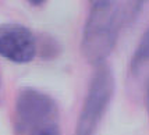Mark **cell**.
Here are the masks:
<instances>
[{
  "instance_id": "5",
  "label": "cell",
  "mask_w": 149,
  "mask_h": 135,
  "mask_svg": "<svg viewBox=\"0 0 149 135\" xmlns=\"http://www.w3.org/2000/svg\"><path fill=\"white\" fill-rule=\"evenodd\" d=\"M146 64H149V28L143 32L139 45L135 49L130 61V72L132 75L138 74Z\"/></svg>"
},
{
  "instance_id": "3",
  "label": "cell",
  "mask_w": 149,
  "mask_h": 135,
  "mask_svg": "<svg viewBox=\"0 0 149 135\" xmlns=\"http://www.w3.org/2000/svg\"><path fill=\"white\" fill-rule=\"evenodd\" d=\"M57 104L52 96L33 88L18 90L14 106L15 129L19 134H29L43 125L57 122Z\"/></svg>"
},
{
  "instance_id": "7",
  "label": "cell",
  "mask_w": 149,
  "mask_h": 135,
  "mask_svg": "<svg viewBox=\"0 0 149 135\" xmlns=\"http://www.w3.org/2000/svg\"><path fill=\"white\" fill-rule=\"evenodd\" d=\"M143 102H145V107H146V111H148V116H149V79H148V82H146V85H145Z\"/></svg>"
},
{
  "instance_id": "1",
  "label": "cell",
  "mask_w": 149,
  "mask_h": 135,
  "mask_svg": "<svg viewBox=\"0 0 149 135\" xmlns=\"http://www.w3.org/2000/svg\"><path fill=\"white\" fill-rule=\"evenodd\" d=\"M142 1H93L82 35V54L92 64H102L117 43L123 26L142 8Z\"/></svg>"
},
{
  "instance_id": "6",
  "label": "cell",
  "mask_w": 149,
  "mask_h": 135,
  "mask_svg": "<svg viewBox=\"0 0 149 135\" xmlns=\"http://www.w3.org/2000/svg\"><path fill=\"white\" fill-rule=\"evenodd\" d=\"M28 135H61V131L58 127V122H52V124L43 125L40 128L33 129L32 132H29Z\"/></svg>"
},
{
  "instance_id": "4",
  "label": "cell",
  "mask_w": 149,
  "mask_h": 135,
  "mask_svg": "<svg viewBox=\"0 0 149 135\" xmlns=\"http://www.w3.org/2000/svg\"><path fill=\"white\" fill-rule=\"evenodd\" d=\"M36 39L29 28L19 24L0 25V56L11 63L25 64L35 58Z\"/></svg>"
},
{
  "instance_id": "2",
  "label": "cell",
  "mask_w": 149,
  "mask_h": 135,
  "mask_svg": "<svg viewBox=\"0 0 149 135\" xmlns=\"http://www.w3.org/2000/svg\"><path fill=\"white\" fill-rule=\"evenodd\" d=\"M114 93V77L107 65L95 71L75 127V135H95Z\"/></svg>"
}]
</instances>
